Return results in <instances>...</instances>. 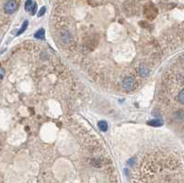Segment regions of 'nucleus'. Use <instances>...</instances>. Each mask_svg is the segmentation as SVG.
Wrapping results in <instances>:
<instances>
[{
	"mask_svg": "<svg viewBox=\"0 0 184 183\" xmlns=\"http://www.w3.org/2000/svg\"><path fill=\"white\" fill-rule=\"evenodd\" d=\"M18 1H6L4 5V10L7 14H12L18 9Z\"/></svg>",
	"mask_w": 184,
	"mask_h": 183,
	"instance_id": "nucleus-1",
	"label": "nucleus"
},
{
	"mask_svg": "<svg viewBox=\"0 0 184 183\" xmlns=\"http://www.w3.org/2000/svg\"><path fill=\"white\" fill-rule=\"evenodd\" d=\"M4 75H5V70H4L3 67L0 66V80L4 77Z\"/></svg>",
	"mask_w": 184,
	"mask_h": 183,
	"instance_id": "nucleus-9",
	"label": "nucleus"
},
{
	"mask_svg": "<svg viewBox=\"0 0 184 183\" xmlns=\"http://www.w3.org/2000/svg\"><path fill=\"white\" fill-rule=\"evenodd\" d=\"M46 11V8H45V6H42L41 8V10L39 11V13H38V17H41L43 14H44V12Z\"/></svg>",
	"mask_w": 184,
	"mask_h": 183,
	"instance_id": "nucleus-8",
	"label": "nucleus"
},
{
	"mask_svg": "<svg viewBox=\"0 0 184 183\" xmlns=\"http://www.w3.org/2000/svg\"><path fill=\"white\" fill-rule=\"evenodd\" d=\"M122 86L126 90H132L135 87V79L132 76H127L124 78Z\"/></svg>",
	"mask_w": 184,
	"mask_h": 183,
	"instance_id": "nucleus-2",
	"label": "nucleus"
},
{
	"mask_svg": "<svg viewBox=\"0 0 184 183\" xmlns=\"http://www.w3.org/2000/svg\"><path fill=\"white\" fill-rule=\"evenodd\" d=\"M98 126H99L100 130L102 131V132H106V131L108 130V123H107L105 121H99Z\"/></svg>",
	"mask_w": 184,
	"mask_h": 183,
	"instance_id": "nucleus-4",
	"label": "nucleus"
},
{
	"mask_svg": "<svg viewBox=\"0 0 184 183\" xmlns=\"http://www.w3.org/2000/svg\"><path fill=\"white\" fill-rule=\"evenodd\" d=\"M36 2L34 1H27L25 3V9L32 13V15H34L35 12H36Z\"/></svg>",
	"mask_w": 184,
	"mask_h": 183,
	"instance_id": "nucleus-3",
	"label": "nucleus"
},
{
	"mask_svg": "<svg viewBox=\"0 0 184 183\" xmlns=\"http://www.w3.org/2000/svg\"><path fill=\"white\" fill-rule=\"evenodd\" d=\"M147 123H149L150 125H156V126H159L161 125L163 122L162 121H158V120H154V121H148Z\"/></svg>",
	"mask_w": 184,
	"mask_h": 183,
	"instance_id": "nucleus-7",
	"label": "nucleus"
},
{
	"mask_svg": "<svg viewBox=\"0 0 184 183\" xmlns=\"http://www.w3.org/2000/svg\"><path fill=\"white\" fill-rule=\"evenodd\" d=\"M27 27H28V20H25L24 23H23V25H22V27H21V29H20V31L18 32V35H19V34H21L22 32H24L26 31Z\"/></svg>",
	"mask_w": 184,
	"mask_h": 183,
	"instance_id": "nucleus-6",
	"label": "nucleus"
},
{
	"mask_svg": "<svg viewBox=\"0 0 184 183\" xmlns=\"http://www.w3.org/2000/svg\"><path fill=\"white\" fill-rule=\"evenodd\" d=\"M34 36H35V38H37V39H41V40L44 39V36H45L44 29H40L36 33L34 34Z\"/></svg>",
	"mask_w": 184,
	"mask_h": 183,
	"instance_id": "nucleus-5",
	"label": "nucleus"
}]
</instances>
